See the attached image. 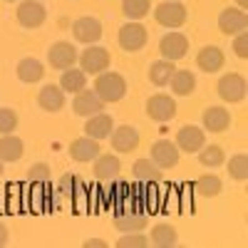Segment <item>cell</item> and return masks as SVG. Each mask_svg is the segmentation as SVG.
Returning <instances> with one entry per match:
<instances>
[{
	"instance_id": "obj_12",
	"label": "cell",
	"mask_w": 248,
	"mask_h": 248,
	"mask_svg": "<svg viewBox=\"0 0 248 248\" xmlns=\"http://www.w3.org/2000/svg\"><path fill=\"white\" fill-rule=\"evenodd\" d=\"M159 52L164 55V60H171V62H176V60H181V57H186V52H189V40H186V35H181V32H169V35H164L161 37V43H159Z\"/></svg>"
},
{
	"instance_id": "obj_33",
	"label": "cell",
	"mask_w": 248,
	"mask_h": 248,
	"mask_svg": "<svg viewBox=\"0 0 248 248\" xmlns=\"http://www.w3.org/2000/svg\"><path fill=\"white\" fill-rule=\"evenodd\" d=\"M229 174L236 181H246L248 179V156L246 154H233L229 159Z\"/></svg>"
},
{
	"instance_id": "obj_42",
	"label": "cell",
	"mask_w": 248,
	"mask_h": 248,
	"mask_svg": "<svg viewBox=\"0 0 248 248\" xmlns=\"http://www.w3.org/2000/svg\"><path fill=\"white\" fill-rule=\"evenodd\" d=\"M3 171H5V161H3V159H0V174H3Z\"/></svg>"
},
{
	"instance_id": "obj_37",
	"label": "cell",
	"mask_w": 248,
	"mask_h": 248,
	"mask_svg": "<svg viewBox=\"0 0 248 248\" xmlns=\"http://www.w3.org/2000/svg\"><path fill=\"white\" fill-rule=\"evenodd\" d=\"M50 167L45 161H40V164H32V167L28 169V179L30 181H35V184H45V181H50Z\"/></svg>"
},
{
	"instance_id": "obj_36",
	"label": "cell",
	"mask_w": 248,
	"mask_h": 248,
	"mask_svg": "<svg viewBox=\"0 0 248 248\" xmlns=\"http://www.w3.org/2000/svg\"><path fill=\"white\" fill-rule=\"evenodd\" d=\"M119 248H147L149 246V238L141 236V231H134V233H124L119 241H117Z\"/></svg>"
},
{
	"instance_id": "obj_32",
	"label": "cell",
	"mask_w": 248,
	"mask_h": 248,
	"mask_svg": "<svg viewBox=\"0 0 248 248\" xmlns=\"http://www.w3.org/2000/svg\"><path fill=\"white\" fill-rule=\"evenodd\" d=\"M196 194H201V196H206V199L218 196V194H221V179H218L216 174H203V176H199V181H196Z\"/></svg>"
},
{
	"instance_id": "obj_9",
	"label": "cell",
	"mask_w": 248,
	"mask_h": 248,
	"mask_svg": "<svg viewBox=\"0 0 248 248\" xmlns=\"http://www.w3.org/2000/svg\"><path fill=\"white\" fill-rule=\"evenodd\" d=\"M72 35L77 43H85V45H94L97 40L102 37V23L92 15H85V17H77L72 23Z\"/></svg>"
},
{
	"instance_id": "obj_20",
	"label": "cell",
	"mask_w": 248,
	"mask_h": 248,
	"mask_svg": "<svg viewBox=\"0 0 248 248\" xmlns=\"http://www.w3.org/2000/svg\"><path fill=\"white\" fill-rule=\"evenodd\" d=\"M119 169H122V164H119V159L114 156V154H97V159H94V179H99V181H112V179H117V174H119Z\"/></svg>"
},
{
	"instance_id": "obj_28",
	"label": "cell",
	"mask_w": 248,
	"mask_h": 248,
	"mask_svg": "<svg viewBox=\"0 0 248 248\" xmlns=\"http://www.w3.org/2000/svg\"><path fill=\"white\" fill-rule=\"evenodd\" d=\"M176 241H179V233L169 223H156L152 231V238H149V243H154L156 248H171L176 246Z\"/></svg>"
},
{
	"instance_id": "obj_24",
	"label": "cell",
	"mask_w": 248,
	"mask_h": 248,
	"mask_svg": "<svg viewBox=\"0 0 248 248\" xmlns=\"http://www.w3.org/2000/svg\"><path fill=\"white\" fill-rule=\"evenodd\" d=\"M171 85V92L179 94V97H189L194 90H196V75L191 70H176L169 79Z\"/></svg>"
},
{
	"instance_id": "obj_8",
	"label": "cell",
	"mask_w": 248,
	"mask_h": 248,
	"mask_svg": "<svg viewBox=\"0 0 248 248\" xmlns=\"http://www.w3.org/2000/svg\"><path fill=\"white\" fill-rule=\"evenodd\" d=\"M15 15H17V23L23 28H30V30L40 28L45 23V17H47V13H45V8H43L40 0H23V3L17 5Z\"/></svg>"
},
{
	"instance_id": "obj_29",
	"label": "cell",
	"mask_w": 248,
	"mask_h": 248,
	"mask_svg": "<svg viewBox=\"0 0 248 248\" xmlns=\"http://www.w3.org/2000/svg\"><path fill=\"white\" fill-rule=\"evenodd\" d=\"M132 174H134L137 181L149 184V181H156V179L161 176V169L156 167L152 159H137V161H134V167H132Z\"/></svg>"
},
{
	"instance_id": "obj_13",
	"label": "cell",
	"mask_w": 248,
	"mask_h": 248,
	"mask_svg": "<svg viewBox=\"0 0 248 248\" xmlns=\"http://www.w3.org/2000/svg\"><path fill=\"white\" fill-rule=\"evenodd\" d=\"M105 109V102H102L99 97H97V92L94 90H79L77 94H75V102H72V112L75 114H79V117H92V114H97V112H102Z\"/></svg>"
},
{
	"instance_id": "obj_4",
	"label": "cell",
	"mask_w": 248,
	"mask_h": 248,
	"mask_svg": "<svg viewBox=\"0 0 248 248\" xmlns=\"http://www.w3.org/2000/svg\"><path fill=\"white\" fill-rule=\"evenodd\" d=\"M218 97L223 102H243L246 94H248V85H246V77L238 75V72H229V75H223L218 79Z\"/></svg>"
},
{
	"instance_id": "obj_23",
	"label": "cell",
	"mask_w": 248,
	"mask_h": 248,
	"mask_svg": "<svg viewBox=\"0 0 248 248\" xmlns=\"http://www.w3.org/2000/svg\"><path fill=\"white\" fill-rule=\"evenodd\" d=\"M60 87L62 92H67V94H77L79 90H85L87 87V75L82 72L79 67H67V70H62L60 75Z\"/></svg>"
},
{
	"instance_id": "obj_21",
	"label": "cell",
	"mask_w": 248,
	"mask_h": 248,
	"mask_svg": "<svg viewBox=\"0 0 248 248\" xmlns=\"http://www.w3.org/2000/svg\"><path fill=\"white\" fill-rule=\"evenodd\" d=\"M15 72H17V79L20 82H25V85H35V82L43 79L45 67H43V62L35 60V57H23V60L17 62Z\"/></svg>"
},
{
	"instance_id": "obj_5",
	"label": "cell",
	"mask_w": 248,
	"mask_h": 248,
	"mask_svg": "<svg viewBox=\"0 0 248 248\" xmlns=\"http://www.w3.org/2000/svg\"><path fill=\"white\" fill-rule=\"evenodd\" d=\"M147 28H144L139 20H129L127 25H122L119 28V35H117V40H119V47L122 50H127V52H137V50H141L144 45H147Z\"/></svg>"
},
{
	"instance_id": "obj_14",
	"label": "cell",
	"mask_w": 248,
	"mask_h": 248,
	"mask_svg": "<svg viewBox=\"0 0 248 248\" xmlns=\"http://www.w3.org/2000/svg\"><path fill=\"white\" fill-rule=\"evenodd\" d=\"M109 139H112V149L119 154H129L139 147V132L134 127H129V124H122V127L112 129Z\"/></svg>"
},
{
	"instance_id": "obj_18",
	"label": "cell",
	"mask_w": 248,
	"mask_h": 248,
	"mask_svg": "<svg viewBox=\"0 0 248 248\" xmlns=\"http://www.w3.org/2000/svg\"><path fill=\"white\" fill-rule=\"evenodd\" d=\"M223 52H221V47H214V45H206V47H201L199 50V55H196V65H199V70L201 72H209V75H214V72H218L221 67H223Z\"/></svg>"
},
{
	"instance_id": "obj_10",
	"label": "cell",
	"mask_w": 248,
	"mask_h": 248,
	"mask_svg": "<svg viewBox=\"0 0 248 248\" xmlns=\"http://www.w3.org/2000/svg\"><path fill=\"white\" fill-rule=\"evenodd\" d=\"M77 50L72 43H67V40H60V43H55L50 50H47V62L55 67V70H67L72 67L77 62Z\"/></svg>"
},
{
	"instance_id": "obj_31",
	"label": "cell",
	"mask_w": 248,
	"mask_h": 248,
	"mask_svg": "<svg viewBox=\"0 0 248 248\" xmlns=\"http://www.w3.org/2000/svg\"><path fill=\"white\" fill-rule=\"evenodd\" d=\"M196 154H199V161L203 164V167H209V169H216V167H221V164L226 161L223 149L218 147V144H209V147L203 144Z\"/></svg>"
},
{
	"instance_id": "obj_34",
	"label": "cell",
	"mask_w": 248,
	"mask_h": 248,
	"mask_svg": "<svg viewBox=\"0 0 248 248\" xmlns=\"http://www.w3.org/2000/svg\"><path fill=\"white\" fill-rule=\"evenodd\" d=\"M17 127V112L10 107H0V134H13Z\"/></svg>"
},
{
	"instance_id": "obj_26",
	"label": "cell",
	"mask_w": 248,
	"mask_h": 248,
	"mask_svg": "<svg viewBox=\"0 0 248 248\" xmlns=\"http://www.w3.org/2000/svg\"><path fill=\"white\" fill-rule=\"evenodd\" d=\"M23 152H25V144L20 137H13V134L0 137V159L3 161H20Z\"/></svg>"
},
{
	"instance_id": "obj_27",
	"label": "cell",
	"mask_w": 248,
	"mask_h": 248,
	"mask_svg": "<svg viewBox=\"0 0 248 248\" xmlns=\"http://www.w3.org/2000/svg\"><path fill=\"white\" fill-rule=\"evenodd\" d=\"M174 72H176L174 62L161 57V60H156L154 65L149 67V82H152V85H156V87H167Z\"/></svg>"
},
{
	"instance_id": "obj_2",
	"label": "cell",
	"mask_w": 248,
	"mask_h": 248,
	"mask_svg": "<svg viewBox=\"0 0 248 248\" xmlns=\"http://www.w3.org/2000/svg\"><path fill=\"white\" fill-rule=\"evenodd\" d=\"M109 52L99 45H87L77 55V62H79V70L85 75H99L109 67Z\"/></svg>"
},
{
	"instance_id": "obj_15",
	"label": "cell",
	"mask_w": 248,
	"mask_h": 248,
	"mask_svg": "<svg viewBox=\"0 0 248 248\" xmlns=\"http://www.w3.org/2000/svg\"><path fill=\"white\" fill-rule=\"evenodd\" d=\"M203 144H206V134H203V129L194 127V124H186V127H181L179 134H176V147H179V152L196 154Z\"/></svg>"
},
{
	"instance_id": "obj_39",
	"label": "cell",
	"mask_w": 248,
	"mask_h": 248,
	"mask_svg": "<svg viewBox=\"0 0 248 248\" xmlns=\"http://www.w3.org/2000/svg\"><path fill=\"white\" fill-rule=\"evenodd\" d=\"M85 246H87V248H105V246H107V241H102V238H87V241H85Z\"/></svg>"
},
{
	"instance_id": "obj_40",
	"label": "cell",
	"mask_w": 248,
	"mask_h": 248,
	"mask_svg": "<svg viewBox=\"0 0 248 248\" xmlns=\"http://www.w3.org/2000/svg\"><path fill=\"white\" fill-rule=\"evenodd\" d=\"M8 246V229H5V223L0 221V248Z\"/></svg>"
},
{
	"instance_id": "obj_16",
	"label": "cell",
	"mask_w": 248,
	"mask_h": 248,
	"mask_svg": "<svg viewBox=\"0 0 248 248\" xmlns=\"http://www.w3.org/2000/svg\"><path fill=\"white\" fill-rule=\"evenodd\" d=\"M99 154V141L92 139V137H79L70 144V156L79 164H87V161H94Z\"/></svg>"
},
{
	"instance_id": "obj_38",
	"label": "cell",
	"mask_w": 248,
	"mask_h": 248,
	"mask_svg": "<svg viewBox=\"0 0 248 248\" xmlns=\"http://www.w3.org/2000/svg\"><path fill=\"white\" fill-rule=\"evenodd\" d=\"M233 52H236V57H241V60L248 57V35H246V32H238V35L233 37Z\"/></svg>"
},
{
	"instance_id": "obj_30",
	"label": "cell",
	"mask_w": 248,
	"mask_h": 248,
	"mask_svg": "<svg viewBox=\"0 0 248 248\" xmlns=\"http://www.w3.org/2000/svg\"><path fill=\"white\" fill-rule=\"evenodd\" d=\"M152 10V0H122V13L127 20H141Z\"/></svg>"
},
{
	"instance_id": "obj_25",
	"label": "cell",
	"mask_w": 248,
	"mask_h": 248,
	"mask_svg": "<svg viewBox=\"0 0 248 248\" xmlns=\"http://www.w3.org/2000/svg\"><path fill=\"white\" fill-rule=\"evenodd\" d=\"M147 216L144 214H134V211H127V214H117L114 218V229L122 231V233H134V231H144L147 229Z\"/></svg>"
},
{
	"instance_id": "obj_17",
	"label": "cell",
	"mask_w": 248,
	"mask_h": 248,
	"mask_svg": "<svg viewBox=\"0 0 248 248\" xmlns=\"http://www.w3.org/2000/svg\"><path fill=\"white\" fill-rule=\"evenodd\" d=\"M112 129H114V122L105 112H97V114L87 117V122H85V134L92 137V139H97V141L99 139H107L112 134Z\"/></svg>"
},
{
	"instance_id": "obj_7",
	"label": "cell",
	"mask_w": 248,
	"mask_h": 248,
	"mask_svg": "<svg viewBox=\"0 0 248 248\" xmlns=\"http://www.w3.org/2000/svg\"><path fill=\"white\" fill-rule=\"evenodd\" d=\"M152 161L156 164L159 169H174L179 164V147L171 141V139H156L152 144Z\"/></svg>"
},
{
	"instance_id": "obj_22",
	"label": "cell",
	"mask_w": 248,
	"mask_h": 248,
	"mask_svg": "<svg viewBox=\"0 0 248 248\" xmlns=\"http://www.w3.org/2000/svg\"><path fill=\"white\" fill-rule=\"evenodd\" d=\"M229 124H231V114L226 107H209L203 112V129L206 132H226L229 129Z\"/></svg>"
},
{
	"instance_id": "obj_35",
	"label": "cell",
	"mask_w": 248,
	"mask_h": 248,
	"mask_svg": "<svg viewBox=\"0 0 248 248\" xmlns=\"http://www.w3.org/2000/svg\"><path fill=\"white\" fill-rule=\"evenodd\" d=\"M79 186H82V181L75 174H65V176H60V181H57V191L62 196H75Z\"/></svg>"
},
{
	"instance_id": "obj_1",
	"label": "cell",
	"mask_w": 248,
	"mask_h": 248,
	"mask_svg": "<svg viewBox=\"0 0 248 248\" xmlns=\"http://www.w3.org/2000/svg\"><path fill=\"white\" fill-rule=\"evenodd\" d=\"M94 92L105 105H114V102L124 99V94H127V82H124V77L119 72H107L105 70L94 79Z\"/></svg>"
},
{
	"instance_id": "obj_6",
	"label": "cell",
	"mask_w": 248,
	"mask_h": 248,
	"mask_svg": "<svg viewBox=\"0 0 248 248\" xmlns=\"http://www.w3.org/2000/svg\"><path fill=\"white\" fill-rule=\"evenodd\" d=\"M147 117L159 122V124H167L176 117V102L169 94H152L147 99Z\"/></svg>"
},
{
	"instance_id": "obj_3",
	"label": "cell",
	"mask_w": 248,
	"mask_h": 248,
	"mask_svg": "<svg viewBox=\"0 0 248 248\" xmlns=\"http://www.w3.org/2000/svg\"><path fill=\"white\" fill-rule=\"evenodd\" d=\"M154 17H156L159 25L176 30L186 23V5L179 3V0H164V3H159L154 8Z\"/></svg>"
},
{
	"instance_id": "obj_41",
	"label": "cell",
	"mask_w": 248,
	"mask_h": 248,
	"mask_svg": "<svg viewBox=\"0 0 248 248\" xmlns=\"http://www.w3.org/2000/svg\"><path fill=\"white\" fill-rule=\"evenodd\" d=\"M238 5H241V8L246 10V5H248V0H238Z\"/></svg>"
},
{
	"instance_id": "obj_11",
	"label": "cell",
	"mask_w": 248,
	"mask_h": 248,
	"mask_svg": "<svg viewBox=\"0 0 248 248\" xmlns=\"http://www.w3.org/2000/svg\"><path fill=\"white\" fill-rule=\"evenodd\" d=\"M218 28L223 35H238V32H246L248 28V15L243 8H226L221 15H218Z\"/></svg>"
},
{
	"instance_id": "obj_19",
	"label": "cell",
	"mask_w": 248,
	"mask_h": 248,
	"mask_svg": "<svg viewBox=\"0 0 248 248\" xmlns=\"http://www.w3.org/2000/svg\"><path fill=\"white\" fill-rule=\"evenodd\" d=\"M37 105L45 112H60L65 107V92H62L60 85H45L37 94Z\"/></svg>"
}]
</instances>
